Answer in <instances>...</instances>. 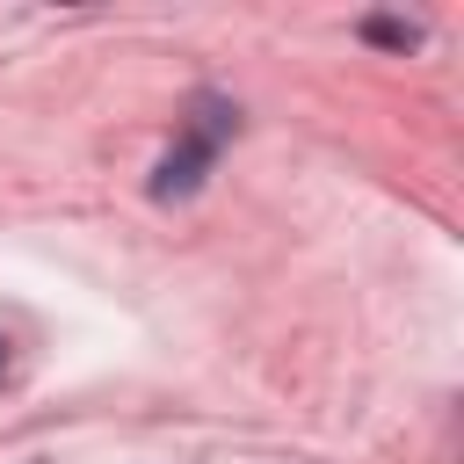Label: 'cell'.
I'll list each match as a JSON object with an SVG mask.
<instances>
[{"label": "cell", "instance_id": "obj_1", "mask_svg": "<svg viewBox=\"0 0 464 464\" xmlns=\"http://www.w3.org/2000/svg\"><path fill=\"white\" fill-rule=\"evenodd\" d=\"M239 130V109L225 102V94H196L188 102V123H181V138L167 145V160L152 167V196L160 203H174V196H196L203 188V174L218 167V152H225V138Z\"/></svg>", "mask_w": 464, "mask_h": 464}, {"label": "cell", "instance_id": "obj_3", "mask_svg": "<svg viewBox=\"0 0 464 464\" xmlns=\"http://www.w3.org/2000/svg\"><path fill=\"white\" fill-rule=\"evenodd\" d=\"M0 377H7V341H0Z\"/></svg>", "mask_w": 464, "mask_h": 464}, {"label": "cell", "instance_id": "obj_2", "mask_svg": "<svg viewBox=\"0 0 464 464\" xmlns=\"http://www.w3.org/2000/svg\"><path fill=\"white\" fill-rule=\"evenodd\" d=\"M362 36H370V44H392V51H413V44H420V29H413V22H392V14H370Z\"/></svg>", "mask_w": 464, "mask_h": 464}]
</instances>
